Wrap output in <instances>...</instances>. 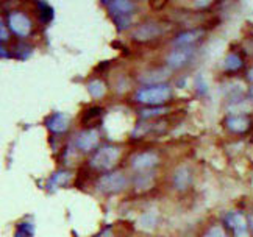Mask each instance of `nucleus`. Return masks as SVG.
<instances>
[{
  "label": "nucleus",
  "mask_w": 253,
  "mask_h": 237,
  "mask_svg": "<svg viewBox=\"0 0 253 237\" xmlns=\"http://www.w3.org/2000/svg\"><path fill=\"white\" fill-rule=\"evenodd\" d=\"M170 87L168 84H153L142 87L136 92V100L145 103V105H152V106H158L166 103L170 98Z\"/></svg>",
  "instance_id": "f257e3e1"
},
{
  "label": "nucleus",
  "mask_w": 253,
  "mask_h": 237,
  "mask_svg": "<svg viewBox=\"0 0 253 237\" xmlns=\"http://www.w3.org/2000/svg\"><path fill=\"white\" fill-rule=\"evenodd\" d=\"M119 156H121L119 148L110 145V147H103L100 150H97L89 162L92 169L105 172V170H110L111 167H114V164L119 159Z\"/></svg>",
  "instance_id": "f03ea898"
},
{
  "label": "nucleus",
  "mask_w": 253,
  "mask_h": 237,
  "mask_svg": "<svg viewBox=\"0 0 253 237\" xmlns=\"http://www.w3.org/2000/svg\"><path fill=\"white\" fill-rule=\"evenodd\" d=\"M97 187L105 192V194H116L121 192L126 187V178L122 172H114V173H106L99 178L97 181Z\"/></svg>",
  "instance_id": "7ed1b4c3"
},
{
  "label": "nucleus",
  "mask_w": 253,
  "mask_h": 237,
  "mask_svg": "<svg viewBox=\"0 0 253 237\" xmlns=\"http://www.w3.org/2000/svg\"><path fill=\"white\" fill-rule=\"evenodd\" d=\"M8 24H9V28H11L17 36H28L32 32L30 19L21 11H13L11 14H9Z\"/></svg>",
  "instance_id": "20e7f679"
},
{
  "label": "nucleus",
  "mask_w": 253,
  "mask_h": 237,
  "mask_svg": "<svg viewBox=\"0 0 253 237\" xmlns=\"http://www.w3.org/2000/svg\"><path fill=\"white\" fill-rule=\"evenodd\" d=\"M160 35H161V27L158 24H155V22L142 24L139 27H136L134 32H133V38L136 39V41H141V42L157 39Z\"/></svg>",
  "instance_id": "39448f33"
},
{
  "label": "nucleus",
  "mask_w": 253,
  "mask_h": 237,
  "mask_svg": "<svg viewBox=\"0 0 253 237\" xmlns=\"http://www.w3.org/2000/svg\"><path fill=\"white\" fill-rule=\"evenodd\" d=\"M99 144V133L95 130H84L79 133L75 139V145L79 147V150L82 152H91Z\"/></svg>",
  "instance_id": "423d86ee"
},
{
  "label": "nucleus",
  "mask_w": 253,
  "mask_h": 237,
  "mask_svg": "<svg viewBox=\"0 0 253 237\" xmlns=\"http://www.w3.org/2000/svg\"><path fill=\"white\" fill-rule=\"evenodd\" d=\"M69 123H71V117L64 114V113H55L52 114L50 117L45 118V125L50 131L60 134V133H64L67 128H69Z\"/></svg>",
  "instance_id": "0eeeda50"
},
{
  "label": "nucleus",
  "mask_w": 253,
  "mask_h": 237,
  "mask_svg": "<svg viewBox=\"0 0 253 237\" xmlns=\"http://www.w3.org/2000/svg\"><path fill=\"white\" fill-rule=\"evenodd\" d=\"M158 156L152 153V152H144V153H138L131 158V167L134 170H145L150 169L155 164H158Z\"/></svg>",
  "instance_id": "6e6552de"
},
{
  "label": "nucleus",
  "mask_w": 253,
  "mask_h": 237,
  "mask_svg": "<svg viewBox=\"0 0 253 237\" xmlns=\"http://www.w3.org/2000/svg\"><path fill=\"white\" fill-rule=\"evenodd\" d=\"M227 223L230 225V228L235 231V236L236 237H249V233H247V220L246 217L239 214V212H231L228 214L227 217Z\"/></svg>",
  "instance_id": "1a4fd4ad"
},
{
  "label": "nucleus",
  "mask_w": 253,
  "mask_h": 237,
  "mask_svg": "<svg viewBox=\"0 0 253 237\" xmlns=\"http://www.w3.org/2000/svg\"><path fill=\"white\" fill-rule=\"evenodd\" d=\"M191 58V50L186 47H180L177 50H173L168 55V64L173 69L181 67L183 64H186Z\"/></svg>",
  "instance_id": "9d476101"
},
{
  "label": "nucleus",
  "mask_w": 253,
  "mask_h": 237,
  "mask_svg": "<svg viewBox=\"0 0 253 237\" xmlns=\"http://www.w3.org/2000/svg\"><path fill=\"white\" fill-rule=\"evenodd\" d=\"M106 6L111 9V13L114 16H126V14H130L133 9L136 8L134 3L126 2V0H116V2L106 3Z\"/></svg>",
  "instance_id": "9b49d317"
},
{
  "label": "nucleus",
  "mask_w": 253,
  "mask_h": 237,
  "mask_svg": "<svg viewBox=\"0 0 253 237\" xmlns=\"http://www.w3.org/2000/svg\"><path fill=\"white\" fill-rule=\"evenodd\" d=\"M227 126H228V130L235 131V133H244L249 130L250 120L244 116H233V117L227 118Z\"/></svg>",
  "instance_id": "f8f14e48"
},
{
  "label": "nucleus",
  "mask_w": 253,
  "mask_h": 237,
  "mask_svg": "<svg viewBox=\"0 0 253 237\" xmlns=\"http://www.w3.org/2000/svg\"><path fill=\"white\" fill-rule=\"evenodd\" d=\"M168 75H169V71H168V69H153V71L145 72V74L141 77V80L145 81V83H155V84H158V83H161V81L166 80Z\"/></svg>",
  "instance_id": "ddd939ff"
},
{
  "label": "nucleus",
  "mask_w": 253,
  "mask_h": 237,
  "mask_svg": "<svg viewBox=\"0 0 253 237\" xmlns=\"http://www.w3.org/2000/svg\"><path fill=\"white\" fill-rule=\"evenodd\" d=\"M191 183V173L186 167H180L177 169V172L173 173V184L177 189H186L188 184Z\"/></svg>",
  "instance_id": "4468645a"
},
{
  "label": "nucleus",
  "mask_w": 253,
  "mask_h": 237,
  "mask_svg": "<svg viewBox=\"0 0 253 237\" xmlns=\"http://www.w3.org/2000/svg\"><path fill=\"white\" fill-rule=\"evenodd\" d=\"M202 35H203L202 30H191V32H184L177 39H175V44L181 45V47H186V45L192 44L194 41H197L199 36H202Z\"/></svg>",
  "instance_id": "2eb2a0df"
},
{
  "label": "nucleus",
  "mask_w": 253,
  "mask_h": 237,
  "mask_svg": "<svg viewBox=\"0 0 253 237\" xmlns=\"http://www.w3.org/2000/svg\"><path fill=\"white\" fill-rule=\"evenodd\" d=\"M87 91H89V94L94 98H102L106 92V86L100 80H92L89 84H87Z\"/></svg>",
  "instance_id": "dca6fc26"
},
{
  "label": "nucleus",
  "mask_w": 253,
  "mask_h": 237,
  "mask_svg": "<svg viewBox=\"0 0 253 237\" xmlns=\"http://www.w3.org/2000/svg\"><path fill=\"white\" fill-rule=\"evenodd\" d=\"M223 67L227 69V71H238V69L242 67V59L238 53H230L227 58H225V61H223Z\"/></svg>",
  "instance_id": "f3484780"
},
{
  "label": "nucleus",
  "mask_w": 253,
  "mask_h": 237,
  "mask_svg": "<svg viewBox=\"0 0 253 237\" xmlns=\"http://www.w3.org/2000/svg\"><path fill=\"white\" fill-rule=\"evenodd\" d=\"M155 223H157V217H155L153 212L144 214L139 219V225H141V228H144V230H152L155 226Z\"/></svg>",
  "instance_id": "a211bd4d"
},
{
  "label": "nucleus",
  "mask_w": 253,
  "mask_h": 237,
  "mask_svg": "<svg viewBox=\"0 0 253 237\" xmlns=\"http://www.w3.org/2000/svg\"><path fill=\"white\" fill-rule=\"evenodd\" d=\"M32 236H33V226L30 223H21L17 237H32Z\"/></svg>",
  "instance_id": "6ab92c4d"
},
{
  "label": "nucleus",
  "mask_w": 253,
  "mask_h": 237,
  "mask_svg": "<svg viewBox=\"0 0 253 237\" xmlns=\"http://www.w3.org/2000/svg\"><path fill=\"white\" fill-rule=\"evenodd\" d=\"M205 237H227V234L223 231L222 226H212V228L208 230Z\"/></svg>",
  "instance_id": "aec40b11"
},
{
  "label": "nucleus",
  "mask_w": 253,
  "mask_h": 237,
  "mask_svg": "<svg viewBox=\"0 0 253 237\" xmlns=\"http://www.w3.org/2000/svg\"><path fill=\"white\" fill-rule=\"evenodd\" d=\"M166 111H168L166 108H153V110H144V111H141V113H142L144 117H155V116H161V114H164Z\"/></svg>",
  "instance_id": "412c9836"
},
{
  "label": "nucleus",
  "mask_w": 253,
  "mask_h": 237,
  "mask_svg": "<svg viewBox=\"0 0 253 237\" xmlns=\"http://www.w3.org/2000/svg\"><path fill=\"white\" fill-rule=\"evenodd\" d=\"M67 180H69V173L67 172H60V173H56L55 176H53V180H52V183H55V184H63V183H66Z\"/></svg>",
  "instance_id": "4be33fe9"
},
{
  "label": "nucleus",
  "mask_w": 253,
  "mask_h": 237,
  "mask_svg": "<svg viewBox=\"0 0 253 237\" xmlns=\"http://www.w3.org/2000/svg\"><path fill=\"white\" fill-rule=\"evenodd\" d=\"M97 237H113V230L111 228L110 230H105V231H102Z\"/></svg>",
  "instance_id": "5701e85b"
},
{
  "label": "nucleus",
  "mask_w": 253,
  "mask_h": 237,
  "mask_svg": "<svg viewBox=\"0 0 253 237\" xmlns=\"http://www.w3.org/2000/svg\"><path fill=\"white\" fill-rule=\"evenodd\" d=\"M8 39V36H6V27H5V24H2V41L5 42Z\"/></svg>",
  "instance_id": "b1692460"
},
{
  "label": "nucleus",
  "mask_w": 253,
  "mask_h": 237,
  "mask_svg": "<svg viewBox=\"0 0 253 237\" xmlns=\"http://www.w3.org/2000/svg\"><path fill=\"white\" fill-rule=\"evenodd\" d=\"M249 78H250V80H253V69L249 72Z\"/></svg>",
  "instance_id": "393cba45"
},
{
  "label": "nucleus",
  "mask_w": 253,
  "mask_h": 237,
  "mask_svg": "<svg viewBox=\"0 0 253 237\" xmlns=\"http://www.w3.org/2000/svg\"><path fill=\"white\" fill-rule=\"evenodd\" d=\"M250 95H252V98H253V87L250 89Z\"/></svg>",
  "instance_id": "a878e982"
},
{
  "label": "nucleus",
  "mask_w": 253,
  "mask_h": 237,
  "mask_svg": "<svg viewBox=\"0 0 253 237\" xmlns=\"http://www.w3.org/2000/svg\"><path fill=\"white\" fill-rule=\"evenodd\" d=\"M250 225H252V228H253V215H252V220H250Z\"/></svg>",
  "instance_id": "bb28decb"
}]
</instances>
